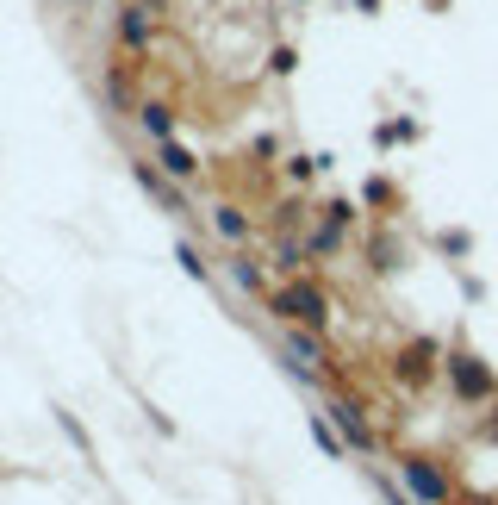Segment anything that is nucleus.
Masks as SVG:
<instances>
[{
    "instance_id": "1",
    "label": "nucleus",
    "mask_w": 498,
    "mask_h": 505,
    "mask_svg": "<svg viewBox=\"0 0 498 505\" xmlns=\"http://www.w3.org/2000/svg\"><path fill=\"white\" fill-rule=\"evenodd\" d=\"M274 312H280V318H299V325H324V318H331V306H324L318 287H287V293L274 300Z\"/></svg>"
},
{
    "instance_id": "2",
    "label": "nucleus",
    "mask_w": 498,
    "mask_h": 505,
    "mask_svg": "<svg viewBox=\"0 0 498 505\" xmlns=\"http://www.w3.org/2000/svg\"><path fill=\"white\" fill-rule=\"evenodd\" d=\"M405 475H411V487H417L424 500H449V481H442L436 468H424V462H405Z\"/></svg>"
},
{
    "instance_id": "3",
    "label": "nucleus",
    "mask_w": 498,
    "mask_h": 505,
    "mask_svg": "<svg viewBox=\"0 0 498 505\" xmlns=\"http://www.w3.org/2000/svg\"><path fill=\"white\" fill-rule=\"evenodd\" d=\"M119 31H124V44H131V50H143V44H150V13H143V6H124Z\"/></svg>"
},
{
    "instance_id": "4",
    "label": "nucleus",
    "mask_w": 498,
    "mask_h": 505,
    "mask_svg": "<svg viewBox=\"0 0 498 505\" xmlns=\"http://www.w3.org/2000/svg\"><path fill=\"white\" fill-rule=\"evenodd\" d=\"M449 375H455V387H461L468 399H474V393H486V375H480V369H474L468 356H455V362H449Z\"/></svg>"
},
{
    "instance_id": "5",
    "label": "nucleus",
    "mask_w": 498,
    "mask_h": 505,
    "mask_svg": "<svg viewBox=\"0 0 498 505\" xmlns=\"http://www.w3.org/2000/svg\"><path fill=\"white\" fill-rule=\"evenodd\" d=\"M162 169H168V175H181V181H187V175H193V169H200V162H193V156H187V150H181V144H162Z\"/></svg>"
},
{
    "instance_id": "6",
    "label": "nucleus",
    "mask_w": 498,
    "mask_h": 505,
    "mask_svg": "<svg viewBox=\"0 0 498 505\" xmlns=\"http://www.w3.org/2000/svg\"><path fill=\"white\" fill-rule=\"evenodd\" d=\"M318 362H324V350H318L312 337H293V369H305V375H312Z\"/></svg>"
},
{
    "instance_id": "7",
    "label": "nucleus",
    "mask_w": 498,
    "mask_h": 505,
    "mask_svg": "<svg viewBox=\"0 0 498 505\" xmlns=\"http://www.w3.org/2000/svg\"><path fill=\"white\" fill-rule=\"evenodd\" d=\"M331 412H337V424H343V431H349L356 443H368V424L356 418V405H331Z\"/></svg>"
},
{
    "instance_id": "8",
    "label": "nucleus",
    "mask_w": 498,
    "mask_h": 505,
    "mask_svg": "<svg viewBox=\"0 0 498 505\" xmlns=\"http://www.w3.org/2000/svg\"><path fill=\"white\" fill-rule=\"evenodd\" d=\"M143 131L168 144V107H143Z\"/></svg>"
},
{
    "instance_id": "9",
    "label": "nucleus",
    "mask_w": 498,
    "mask_h": 505,
    "mask_svg": "<svg viewBox=\"0 0 498 505\" xmlns=\"http://www.w3.org/2000/svg\"><path fill=\"white\" fill-rule=\"evenodd\" d=\"M219 231H225V238H244V213H231V206H219Z\"/></svg>"
}]
</instances>
